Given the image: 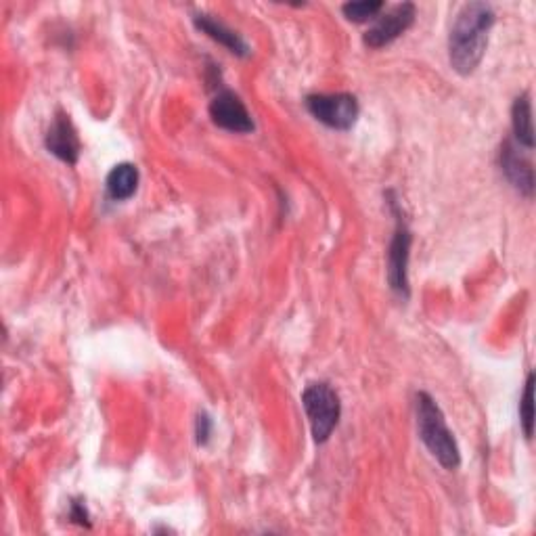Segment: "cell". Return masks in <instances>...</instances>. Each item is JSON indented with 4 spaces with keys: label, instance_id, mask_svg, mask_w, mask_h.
<instances>
[{
    "label": "cell",
    "instance_id": "cell-1",
    "mask_svg": "<svg viewBox=\"0 0 536 536\" xmlns=\"http://www.w3.org/2000/svg\"><path fill=\"white\" fill-rule=\"evenodd\" d=\"M493 24L495 11L486 3H469L459 11L449 36V59L457 74L469 76L476 72L486 53Z\"/></svg>",
    "mask_w": 536,
    "mask_h": 536
},
{
    "label": "cell",
    "instance_id": "cell-2",
    "mask_svg": "<svg viewBox=\"0 0 536 536\" xmlns=\"http://www.w3.org/2000/svg\"><path fill=\"white\" fill-rule=\"evenodd\" d=\"M417 426L423 444L428 446V451L442 467L446 469L459 467L461 453L457 440L453 438V432L446 428L444 415L436 405V400L428 392L417 394Z\"/></svg>",
    "mask_w": 536,
    "mask_h": 536
},
{
    "label": "cell",
    "instance_id": "cell-3",
    "mask_svg": "<svg viewBox=\"0 0 536 536\" xmlns=\"http://www.w3.org/2000/svg\"><path fill=\"white\" fill-rule=\"evenodd\" d=\"M302 405L310 421L312 436H315L317 442H327L333 430L338 428L342 415V402L338 392L325 382L310 384L302 392Z\"/></svg>",
    "mask_w": 536,
    "mask_h": 536
},
{
    "label": "cell",
    "instance_id": "cell-4",
    "mask_svg": "<svg viewBox=\"0 0 536 536\" xmlns=\"http://www.w3.org/2000/svg\"><path fill=\"white\" fill-rule=\"evenodd\" d=\"M306 109L321 124L335 130H350L359 120V101L348 93L335 95H310L306 97Z\"/></svg>",
    "mask_w": 536,
    "mask_h": 536
},
{
    "label": "cell",
    "instance_id": "cell-5",
    "mask_svg": "<svg viewBox=\"0 0 536 536\" xmlns=\"http://www.w3.org/2000/svg\"><path fill=\"white\" fill-rule=\"evenodd\" d=\"M390 204L394 206L398 214L396 201H390ZM396 220H398V225H396V233H394V239L390 243V252H388V281L396 294L407 298L409 296L407 268H409V252H411V231L400 214Z\"/></svg>",
    "mask_w": 536,
    "mask_h": 536
},
{
    "label": "cell",
    "instance_id": "cell-6",
    "mask_svg": "<svg viewBox=\"0 0 536 536\" xmlns=\"http://www.w3.org/2000/svg\"><path fill=\"white\" fill-rule=\"evenodd\" d=\"M415 5L413 3H402L388 11L386 15L379 17L373 28L367 30L365 34V44L371 49H382L386 44L394 42L400 34H405L415 21Z\"/></svg>",
    "mask_w": 536,
    "mask_h": 536
},
{
    "label": "cell",
    "instance_id": "cell-7",
    "mask_svg": "<svg viewBox=\"0 0 536 536\" xmlns=\"http://www.w3.org/2000/svg\"><path fill=\"white\" fill-rule=\"evenodd\" d=\"M210 116H212V122L216 126L225 128L229 132L248 134V132L254 130V122H252L250 111L245 109L243 101L231 91H220L212 99Z\"/></svg>",
    "mask_w": 536,
    "mask_h": 536
},
{
    "label": "cell",
    "instance_id": "cell-8",
    "mask_svg": "<svg viewBox=\"0 0 536 536\" xmlns=\"http://www.w3.org/2000/svg\"><path fill=\"white\" fill-rule=\"evenodd\" d=\"M501 170L507 181L524 195H532L534 191V170L532 164L522 155V147L516 141H505L501 147Z\"/></svg>",
    "mask_w": 536,
    "mask_h": 536
},
{
    "label": "cell",
    "instance_id": "cell-9",
    "mask_svg": "<svg viewBox=\"0 0 536 536\" xmlns=\"http://www.w3.org/2000/svg\"><path fill=\"white\" fill-rule=\"evenodd\" d=\"M47 149L65 164H76L80 158V139L70 118L59 114L49 128Z\"/></svg>",
    "mask_w": 536,
    "mask_h": 536
},
{
    "label": "cell",
    "instance_id": "cell-10",
    "mask_svg": "<svg viewBox=\"0 0 536 536\" xmlns=\"http://www.w3.org/2000/svg\"><path fill=\"white\" fill-rule=\"evenodd\" d=\"M195 26L204 34H208L212 40L220 42L222 47H227L233 55H239V57L250 55V47L243 42V38L231 28H227L225 24H220V21L214 19L212 15H206V13L195 15Z\"/></svg>",
    "mask_w": 536,
    "mask_h": 536
},
{
    "label": "cell",
    "instance_id": "cell-11",
    "mask_svg": "<svg viewBox=\"0 0 536 536\" xmlns=\"http://www.w3.org/2000/svg\"><path fill=\"white\" fill-rule=\"evenodd\" d=\"M139 187V170L132 164H118L107 174V193L114 201H126Z\"/></svg>",
    "mask_w": 536,
    "mask_h": 536
},
{
    "label": "cell",
    "instance_id": "cell-12",
    "mask_svg": "<svg viewBox=\"0 0 536 536\" xmlns=\"http://www.w3.org/2000/svg\"><path fill=\"white\" fill-rule=\"evenodd\" d=\"M511 124H513V137L522 149L534 147V128H532V105L530 95L524 93L516 99L511 107Z\"/></svg>",
    "mask_w": 536,
    "mask_h": 536
},
{
    "label": "cell",
    "instance_id": "cell-13",
    "mask_svg": "<svg viewBox=\"0 0 536 536\" xmlns=\"http://www.w3.org/2000/svg\"><path fill=\"white\" fill-rule=\"evenodd\" d=\"M384 9L382 0H365V3H348L342 7V13L346 19L354 21V24H363V21L375 19L377 13Z\"/></svg>",
    "mask_w": 536,
    "mask_h": 536
},
{
    "label": "cell",
    "instance_id": "cell-14",
    "mask_svg": "<svg viewBox=\"0 0 536 536\" xmlns=\"http://www.w3.org/2000/svg\"><path fill=\"white\" fill-rule=\"evenodd\" d=\"M520 419H522V428H524L526 438H532L534 434V375L532 373L526 379L524 396L520 402Z\"/></svg>",
    "mask_w": 536,
    "mask_h": 536
},
{
    "label": "cell",
    "instance_id": "cell-15",
    "mask_svg": "<svg viewBox=\"0 0 536 536\" xmlns=\"http://www.w3.org/2000/svg\"><path fill=\"white\" fill-rule=\"evenodd\" d=\"M197 442L201 444V446H204V444H208V440H210V436H212V419L206 415V413H201L199 417H197Z\"/></svg>",
    "mask_w": 536,
    "mask_h": 536
}]
</instances>
